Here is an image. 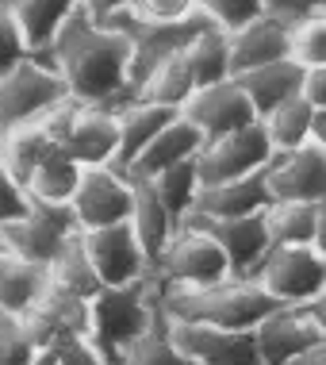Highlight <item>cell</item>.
I'll list each match as a JSON object with an SVG mask.
<instances>
[{"instance_id":"cell-1","label":"cell","mask_w":326,"mask_h":365,"mask_svg":"<svg viewBox=\"0 0 326 365\" xmlns=\"http://www.w3.org/2000/svg\"><path fill=\"white\" fill-rule=\"evenodd\" d=\"M65 81L69 96L81 104L123 108L127 104V62H131V38L120 27H104L77 4L58 27L43 54Z\"/></svg>"},{"instance_id":"cell-2","label":"cell","mask_w":326,"mask_h":365,"mask_svg":"<svg viewBox=\"0 0 326 365\" xmlns=\"http://www.w3.org/2000/svg\"><path fill=\"white\" fill-rule=\"evenodd\" d=\"M162 308L181 323L253 331L276 308V300L250 277H223L215 284H162Z\"/></svg>"},{"instance_id":"cell-3","label":"cell","mask_w":326,"mask_h":365,"mask_svg":"<svg viewBox=\"0 0 326 365\" xmlns=\"http://www.w3.org/2000/svg\"><path fill=\"white\" fill-rule=\"evenodd\" d=\"M157 296H162V281L154 269H146L142 277L127 284H104L96 296H88V346L107 365H120L123 350L146 331Z\"/></svg>"},{"instance_id":"cell-4","label":"cell","mask_w":326,"mask_h":365,"mask_svg":"<svg viewBox=\"0 0 326 365\" xmlns=\"http://www.w3.org/2000/svg\"><path fill=\"white\" fill-rule=\"evenodd\" d=\"M69 88L65 81L58 77L54 66H46L43 58L27 54L19 58L12 70L0 73V139H4L8 131H16V127L23 123H35L43 120L46 112L65 101Z\"/></svg>"},{"instance_id":"cell-5","label":"cell","mask_w":326,"mask_h":365,"mask_svg":"<svg viewBox=\"0 0 326 365\" xmlns=\"http://www.w3.org/2000/svg\"><path fill=\"white\" fill-rule=\"evenodd\" d=\"M322 308H326V296L303 300V304H276L258 327H253V342H258L261 365H284L295 354L326 346Z\"/></svg>"},{"instance_id":"cell-6","label":"cell","mask_w":326,"mask_h":365,"mask_svg":"<svg viewBox=\"0 0 326 365\" xmlns=\"http://www.w3.org/2000/svg\"><path fill=\"white\" fill-rule=\"evenodd\" d=\"M276 304H303L326 296V254L319 246H269L250 273Z\"/></svg>"},{"instance_id":"cell-7","label":"cell","mask_w":326,"mask_h":365,"mask_svg":"<svg viewBox=\"0 0 326 365\" xmlns=\"http://www.w3.org/2000/svg\"><path fill=\"white\" fill-rule=\"evenodd\" d=\"M154 273L162 284H215L231 277L226 258L215 246V239L192 223H181L169 235V242L162 246V254L154 262Z\"/></svg>"},{"instance_id":"cell-8","label":"cell","mask_w":326,"mask_h":365,"mask_svg":"<svg viewBox=\"0 0 326 365\" xmlns=\"http://www.w3.org/2000/svg\"><path fill=\"white\" fill-rule=\"evenodd\" d=\"M0 231H4V242H8V250H12V254H19V258H27V262L46 265L58 254V246H62L73 231H81V227H77L69 204H46V200L27 196L23 215L0 223Z\"/></svg>"},{"instance_id":"cell-9","label":"cell","mask_w":326,"mask_h":365,"mask_svg":"<svg viewBox=\"0 0 326 365\" xmlns=\"http://www.w3.org/2000/svg\"><path fill=\"white\" fill-rule=\"evenodd\" d=\"M269 154H273V146L265 139V127H261V120H253L231 135L204 139L200 150H196V177H200V185L234 181V177L261 170L269 162Z\"/></svg>"},{"instance_id":"cell-10","label":"cell","mask_w":326,"mask_h":365,"mask_svg":"<svg viewBox=\"0 0 326 365\" xmlns=\"http://www.w3.org/2000/svg\"><path fill=\"white\" fill-rule=\"evenodd\" d=\"M69 212L81 231L120 223L131 215V181L112 165H81L77 189L69 196Z\"/></svg>"},{"instance_id":"cell-11","label":"cell","mask_w":326,"mask_h":365,"mask_svg":"<svg viewBox=\"0 0 326 365\" xmlns=\"http://www.w3.org/2000/svg\"><path fill=\"white\" fill-rule=\"evenodd\" d=\"M265 189L273 200H326V146L303 143L273 150L265 162Z\"/></svg>"},{"instance_id":"cell-12","label":"cell","mask_w":326,"mask_h":365,"mask_svg":"<svg viewBox=\"0 0 326 365\" xmlns=\"http://www.w3.org/2000/svg\"><path fill=\"white\" fill-rule=\"evenodd\" d=\"M169 339L196 365H261L253 331H231V327H211V323L169 319Z\"/></svg>"},{"instance_id":"cell-13","label":"cell","mask_w":326,"mask_h":365,"mask_svg":"<svg viewBox=\"0 0 326 365\" xmlns=\"http://www.w3.org/2000/svg\"><path fill=\"white\" fill-rule=\"evenodd\" d=\"M181 223H192L200 227L204 235H211L215 246L223 250L226 258V269L231 277H250L258 269V262L265 258L269 250V231H265V215L253 212V215H231V220H211V215H184Z\"/></svg>"},{"instance_id":"cell-14","label":"cell","mask_w":326,"mask_h":365,"mask_svg":"<svg viewBox=\"0 0 326 365\" xmlns=\"http://www.w3.org/2000/svg\"><path fill=\"white\" fill-rule=\"evenodd\" d=\"M177 112H181L204 139H219V135H231V131H238V127L258 120L250 101H246V93L231 81V77H226V81H215V85L192 88Z\"/></svg>"},{"instance_id":"cell-15","label":"cell","mask_w":326,"mask_h":365,"mask_svg":"<svg viewBox=\"0 0 326 365\" xmlns=\"http://www.w3.org/2000/svg\"><path fill=\"white\" fill-rule=\"evenodd\" d=\"M27 339L35 342V350H46V346H58L65 339H85V327H88V300L85 296H73L58 284H46L43 296L19 315Z\"/></svg>"},{"instance_id":"cell-16","label":"cell","mask_w":326,"mask_h":365,"mask_svg":"<svg viewBox=\"0 0 326 365\" xmlns=\"http://www.w3.org/2000/svg\"><path fill=\"white\" fill-rule=\"evenodd\" d=\"M85 239V250H88V262H93L96 277L100 284H127L135 277H142L146 269H154L146 262L142 246H138L131 223L120 220V223H107V227H93V231H81Z\"/></svg>"},{"instance_id":"cell-17","label":"cell","mask_w":326,"mask_h":365,"mask_svg":"<svg viewBox=\"0 0 326 365\" xmlns=\"http://www.w3.org/2000/svg\"><path fill=\"white\" fill-rule=\"evenodd\" d=\"M288 58V24H280L276 16H258L250 24H242L238 31H226V62H231V77L258 70V66L280 62Z\"/></svg>"},{"instance_id":"cell-18","label":"cell","mask_w":326,"mask_h":365,"mask_svg":"<svg viewBox=\"0 0 326 365\" xmlns=\"http://www.w3.org/2000/svg\"><path fill=\"white\" fill-rule=\"evenodd\" d=\"M115 139H120L115 108L81 104L73 123H69V131H65V139H62V154L73 158L77 165H112Z\"/></svg>"},{"instance_id":"cell-19","label":"cell","mask_w":326,"mask_h":365,"mask_svg":"<svg viewBox=\"0 0 326 365\" xmlns=\"http://www.w3.org/2000/svg\"><path fill=\"white\" fill-rule=\"evenodd\" d=\"M273 196L265 189V165L234 181H219V185H200L189 215H211V220H231V215H253L269 204Z\"/></svg>"},{"instance_id":"cell-20","label":"cell","mask_w":326,"mask_h":365,"mask_svg":"<svg viewBox=\"0 0 326 365\" xmlns=\"http://www.w3.org/2000/svg\"><path fill=\"white\" fill-rule=\"evenodd\" d=\"M265 139L273 150H295L303 143H322L326 146V108H311L300 93L280 101L273 112L261 115Z\"/></svg>"},{"instance_id":"cell-21","label":"cell","mask_w":326,"mask_h":365,"mask_svg":"<svg viewBox=\"0 0 326 365\" xmlns=\"http://www.w3.org/2000/svg\"><path fill=\"white\" fill-rule=\"evenodd\" d=\"M261 215L273 246H319L322 250L326 200H269Z\"/></svg>"},{"instance_id":"cell-22","label":"cell","mask_w":326,"mask_h":365,"mask_svg":"<svg viewBox=\"0 0 326 365\" xmlns=\"http://www.w3.org/2000/svg\"><path fill=\"white\" fill-rule=\"evenodd\" d=\"M200 143H204V135L177 112L173 120L131 158V165L123 170V177H154V173L169 170L173 162H181V158H192L200 150Z\"/></svg>"},{"instance_id":"cell-23","label":"cell","mask_w":326,"mask_h":365,"mask_svg":"<svg viewBox=\"0 0 326 365\" xmlns=\"http://www.w3.org/2000/svg\"><path fill=\"white\" fill-rule=\"evenodd\" d=\"M131 181V215H127V223H131L138 246H142L146 262H157V254H162V246L169 242V235L177 231V223L169 212H165V204L157 200L154 185L146 181V177H127Z\"/></svg>"},{"instance_id":"cell-24","label":"cell","mask_w":326,"mask_h":365,"mask_svg":"<svg viewBox=\"0 0 326 365\" xmlns=\"http://www.w3.org/2000/svg\"><path fill=\"white\" fill-rule=\"evenodd\" d=\"M177 115V108L165 104H146V101H127L123 108H115V127H120V139H115V154H112V170H127L131 158L142 150L146 143L162 131Z\"/></svg>"},{"instance_id":"cell-25","label":"cell","mask_w":326,"mask_h":365,"mask_svg":"<svg viewBox=\"0 0 326 365\" xmlns=\"http://www.w3.org/2000/svg\"><path fill=\"white\" fill-rule=\"evenodd\" d=\"M300 77H303V66L292 62V58H280V62H269V66H258V70H246V73H234L231 81L246 93L253 115L273 112L280 101L300 93Z\"/></svg>"},{"instance_id":"cell-26","label":"cell","mask_w":326,"mask_h":365,"mask_svg":"<svg viewBox=\"0 0 326 365\" xmlns=\"http://www.w3.org/2000/svg\"><path fill=\"white\" fill-rule=\"evenodd\" d=\"M8 12L16 16L19 31H23L27 54L43 58L51 38L58 35V27L65 24V16L73 12L81 0H4Z\"/></svg>"},{"instance_id":"cell-27","label":"cell","mask_w":326,"mask_h":365,"mask_svg":"<svg viewBox=\"0 0 326 365\" xmlns=\"http://www.w3.org/2000/svg\"><path fill=\"white\" fill-rule=\"evenodd\" d=\"M46 284H51L46 265L27 262V258H19V254H12V250L0 254V308L4 312L23 315L38 296H43Z\"/></svg>"},{"instance_id":"cell-28","label":"cell","mask_w":326,"mask_h":365,"mask_svg":"<svg viewBox=\"0 0 326 365\" xmlns=\"http://www.w3.org/2000/svg\"><path fill=\"white\" fill-rule=\"evenodd\" d=\"M51 150H54L51 135L43 131V120H35V123H23V127H16V131H8L4 139H0V165H4L8 177L23 189L27 177L35 173V165Z\"/></svg>"},{"instance_id":"cell-29","label":"cell","mask_w":326,"mask_h":365,"mask_svg":"<svg viewBox=\"0 0 326 365\" xmlns=\"http://www.w3.org/2000/svg\"><path fill=\"white\" fill-rule=\"evenodd\" d=\"M46 273H51V284H58V289H65L73 296H85V300L104 289L100 277H96V269H93V262H88L81 231H73L62 246H58V254L46 262Z\"/></svg>"},{"instance_id":"cell-30","label":"cell","mask_w":326,"mask_h":365,"mask_svg":"<svg viewBox=\"0 0 326 365\" xmlns=\"http://www.w3.org/2000/svg\"><path fill=\"white\" fill-rule=\"evenodd\" d=\"M184 66L192 73V85H215V81H226L231 77V62H226V31L215 24L200 27L189 43H184Z\"/></svg>"},{"instance_id":"cell-31","label":"cell","mask_w":326,"mask_h":365,"mask_svg":"<svg viewBox=\"0 0 326 365\" xmlns=\"http://www.w3.org/2000/svg\"><path fill=\"white\" fill-rule=\"evenodd\" d=\"M120 365H196L192 358H184V354L173 346L169 315L162 308V296H157V304H154V315H150V323H146V331L123 350Z\"/></svg>"},{"instance_id":"cell-32","label":"cell","mask_w":326,"mask_h":365,"mask_svg":"<svg viewBox=\"0 0 326 365\" xmlns=\"http://www.w3.org/2000/svg\"><path fill=\"white\" fill-rule=\"evenodd\" d=\"M192 73L189 66H184V54L177 51L169 58H162V62L154 66L150 73L138 81V88L131 93V101H146V104H165V108H181L184 96L192 93Z\"/></svg>"},{"instance_id":"cell-33","label":"cell","mask_w":326,"mask_h":365,"mask_svg":"<svg viewBox=\"0 0 326 365\" xmlns=\"http://www.w3.org/2000/svg\"><path fill=\"white\" fill-rule=\"evenodd\" d=\"M77 177H81V165H77L73 158H65L62 146H54V150L35 165V173L27 177L23 192L35 196V200H46V204H69V196L77 189Z\"/></svg>"},{"instance_id":"cell-34","label":"cell","mask_w":326,"mask_h":365,"mask_svg":"<svg viewBox=\"0 0 326 365\" xmlns=\"http://www.w3.org/2000/svg\"><path fill=\"white\" fill-rule=\"evenodd\" d=\"M146 181L154 185V192H157V200L165 204V212L181 223L184 215H189L192 200H196V189H200V177H196V154L181 158V162H173L169 170L146 177Z\"/></svg>"},{"instance_id":"cell-35","label":"cell","mask_w":326,"mask_h":365,"mask_svg":"<svg viewBox=\"0 0 326 365\" xmlns=\"http://www.w3.org/2000/svg\"><path fill=\"white\" fill-rule=\"evenodd\" d=\"M288 58L303 70L326 66V16H311L288 27Z\"/></svg>"},{"instance_id":"cell-36","label":"cell","mask_w":326,"mask_h":365,"mask_svg":"<svg viewBox=\"0 0 326 365\" xmlns=\"http://www.w3.org/2000/svg\"><path fill=\"white\" fill-rule=\"evenodd\" d=\"M192 8L204 12L223 31H238L242 24H250L265 12V0H192Z\"/></svg>"},{"instance_id":"cell-37","label":"cell","mask_w":326,"mask_h":365,"mask_svg":"<svg viewBox=\"0 0 326 365\" xmlns=\"http://www.w3.org/2000/svg\"><path fill=\"white\" fill-rule=\"evenodd\" d=\"M35 342L27 339L19 315L0 308V365H31Z\"/></svg>"},{"instance_id":"cell-38","label":"cell","mask_w":326,"mask_h":365,"mask_svg":"<svg viewBox=\"0 0 326 365\" xmlns=\"http://www.w3.org/2000/svg\"><path fill=\"white\" fill-rule=\"evenodd\" d=\"M19 58H27V43H23V31H19L16 16L8 12V4L0 0V73L12 70Z\"/></svg>"},{"instance_id":"cell-39","label":"cell","mask_w":326,"mask_h":365,"mask_svg":"<svg viewBox=\"0 0 326 365\" xmlns=\"http://www.w3.org/2000/svg\"><path fill=\"white\" fill-rule=\"evenodd\" d=\"M265 16H276L280 24H300L311 16H326V0H265Z\"/></svg>"},{"instance_id":"cell-40","label":"cell","mask_w":326,"mask_h":365,"mask_svg":"<svg viewBox=\"0 0 326 365\" xmlns=\"http://www.w3.org/2000/svg\"><path fill=\"white\" fill-rule=\"evenodd\" d=\"M54 354H58V365H107L100 354L88 346V339H81V334H77V339L58 342Z\"/></svg>"},{"instance_id":"cell-41","label":"cell","mask_w":326,"mask_h":365,"mask_svg":"<svg viewBox=\"0 0 326 365\" xmlns=\"http://www.w3.org/2000/svg\"><path fill=\"white\" fill-rule=\"evenodd\" d=\"M27 208V192L19 189V185L8 177V170L0 165V223H8V220H16V215H23Z\"/></svg>"},{"instance_id":"cell-42","label":"cell","mask_w":326,"mask_h":365,"mask_svg":"<svg viewBox=\"0 0 326 365\" xmlns=\"http://www.w3.org/2000/svg\"><path fill=\"white\" fill-rule=\"evenodd\" d=\"M135 12L146 19H181L192 12V0H138Z\"/></svg>"},{"instance_id":"cell-43","label":"cell","mask_w":326,"mask_h":365,"mask_svg":"<svg viewBox=\"0 0 326 365\" xmlns=\"http://www.w3.org/2000/svg\"><path fill=\"white\" fill-rule=\"evenodd\" d=\"M300 96L311 108H326V66H311L300 77Z\"/></svg>"},{"instance_id":"cell-44","label":"cell","mask_w":326,"mask_h":365,"mask_svg":"<svg viewBox=\"0 0 326 365\" xmlns=\"http://www.w3.org/2000/svg\"><path fill=\"white\" fill-rule=\"evenodd\" d=\"M85 4V12L96 19V24H107L112 16H120V12H131V8L138 4V0H81Z\"/></svg>"},{"instance_id":"cell-45","label":"cell","mask_w":326,"mask_h":365,"mask_svg":"<svg viewBox=\"0 0 326 365\" xmlns=\"http://www.w3.org/2000/svg\"><path fill=\"white\" fill-rule=\"evenodd\" d=\"M284 365H326V346H315L307 354H295V358L284 361Z\"/></svg>"},{"instance_id":"cell-46","label":"cell","mask_w":326,"mask_h":365,"mask_svg":"<svg viewBox=\"0 0 326 365\" xmlns=\"http://www.w3.org/2000/svg\"><path fill=\"white\" fill-rule=\"evenodd\" d=\"M31 365H58V354H54V346H46V350H35Z\"/></svg>"},{"instance_id":"cell-47","label":"cell","mask_w":326,"mask_h":365,"mask_svg":"<svg viewBox=\"0 0 326 365\" xmlns=\"http://www.w3.org/2000/svg\"><path fill=\"white\" fill-rule=\"evenodd\" d=\"M8 250V242H4V231H0V254H4Z\"/></svg>"}]
</instances>
